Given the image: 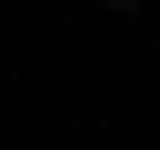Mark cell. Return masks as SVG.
Listing matches in <instances>:
<instances>
[{
    "label": "cell",
    "mask_w": 160,
    "mask_h": 150,
    "mask_svg": "<svg viewBox=\"0 0 160 150\" xmlns=\"http://www.w3.org/2000/svg\"><path fill=\"white\" fill-rule=\"evenodd\" d=\"M110 10H150V0H110Z\"/></svg>",
    "instance_id": "1"
}]
</instances>
